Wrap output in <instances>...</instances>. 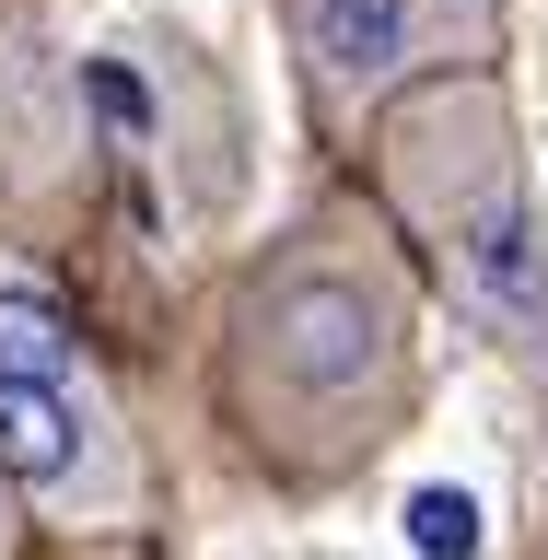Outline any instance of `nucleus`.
<instances>
[{
    "mask_svg": "<svg viewBox=\"0 0 548 560\" xmlns=\"http://www.w3.org/2000/svg\"><path fill=\"white\" fill-rule=\"evenodd\" d=\"M0 479L24 502H59V514H129V444L105 420L94 385H0Z\"/></svg>",
    "mask_w": 548,
    "mask_h": 560,
    "instance_id": "7ed1b4c3",
    "label": "nucleus"
},
{
    "mask_svg": "<svg viewBox=\"0 0 548 560\" xmlns=\"http://www.w3.org/2000/svg\"><path fill=\"white\" fill-rule=\"evenodd\" d=\"M409 549L420 560H479V502H467V490H420L409 502Z\"/></svg>",
    "mask_w": 548,
    "mask_h": 560,
    "instance_id": "423d86ee",
    "label": "nucleus"
},
{
    "mask_svg": "<svg viewBox=\"0 0 548 560\" xmlns=\"http://www.w3.org/2000/svg\"><path fill=\"white\" fill-rule=\"evenodd\" d=\"M420 47H432L420 0H304V70H315V105H327L339 129L409 82Z\"/></svg>",
    "mask_w": 548,
    "mask_h": 560,
    "instance_id": "20e7f679",
    "label": "nucleus"
},
{
    "mask_svg": "<svg viewBox=\"0 0 548 560\" xmlns=\"http://www.w3.org/2000/svg\"><path fill=\"white\" fill-rule=\"evenodd\" d=\"M0 385H94L70 304L24 269V257H0Z\"/></svg>",
    "mask_w": 548,
    "mask_h": 560,
    "instance_id": "39448f33",
    "label": "nucleus"
},
{
    "mask_svg": "<svg viewBox=\"0 0 548 560\" xmlns=\"http://www.w3.org/2000/svg\"><path fill=\"white\" fill-rule=\"evenodd\" d=\"M0 560H12V479H0Z\"/></svg>",
    "mask_w": 548,
    "mask_h": 560,
    "instance_id": "6e6552de",
    "label": "nucleus"
},
{
    "mask_svg": "<svg viewBox=\"0 0 548 560\" xmlns=\"http://www.w3.org/2000/svg\"><path fill=\"white\" fill-rule=\"evenodd\" d=\"M397 210L444 245L455 292L514 327V339H548V222L525 199V152L514 117L479 70L467 82H432L420 105H397Z\"/></svg>",
    "mask_w": 548,
    "mask_h": 560,
    "instance_id": "f03ea898",
    "label": "nucleus"
},
{
    "mask_svg": "<svg viewBox=\"0 0 548 560\" xmlns=\"http://www.w3.org/2000/svg\"><path fill=\"white\" fill-rule=\"evenodd\" d=\"M420 24H432L444 59H490L502 47V0H420Z\"/></svg>",
    "mask_w": 548,
    "mask_h": 560,
    "instance_id": "0eeeda50",
    "label": "nucleus"
},
{
    "mask_svg": "<svg viewBox=\"0 0 548 560\" xmlns=\"http://www.w3.org/2000/svg\"><path fill=\"white\" fill-rule=\"evenodd\" d=\"M409 385V304L385 257H350V234H315L304 257H280L234 315V397L257 420V444L350 455L374 444V420Z\"/></svg>",
    "mask_w": 548,
    "mask_h": 560,
    "instance_id": "f257e3e1",
    "label": "nucleus"
}]
</instances>
